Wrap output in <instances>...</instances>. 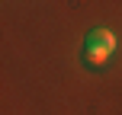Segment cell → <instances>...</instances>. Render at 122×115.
Returning <instances> with one entry per match:
<instances>
[{
    "label": "cell",
    "mask_w": 122,
    "mask_h": 115,
    "mask_svg": "<svg viewBox=\"0 0 122 115\" xmlns=\"http://www.w3.org/2000/svg\"><path fill=\"white\" fill-rule=\"evenodd\" d=\"M112 51H116V38H112L109 29H93L84 38V61L90 67H103Z\"/></svg>",
    "instance_id": "6da1fadb"
}]
</instances>
